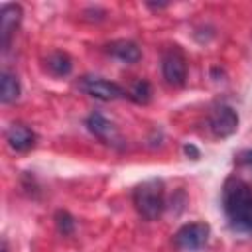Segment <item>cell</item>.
Instances as JSON below:
<instances>
[{
  "mask_svg": "<svg viewBox=\"0 0 252 252\" xmlns=\"http://www.w3.org/2000/svg\"><path fill=\"white\" fill-rule=\"evenodd\" d=\"M18 96H20V83H18V79L12 73L4 71L2 73V81H0V100L4 104H10V102L18 100Z\"/></svg>",
  "mask_w": 252,
  "mask_h": 252,
  "instance_id": "cell-12",
  "label": "cell"
},
{
  "mask_svg": "<svg viewBox=\"0 0 252 252\" xmlns=\"http://www.w3.org/2000/svg\"><path fill=\"white\" fill-rule=\"evenodd\" d=\"M6 142L16 152H28L35 146V134L22 124H12L6 132Z\"/></svg>",
  "mask_w": 252,
  "mask_h": 252,
  "instance_id": "cell-9",
  "label": "cell"
},
{
  "mask_svg": "<svg viewBox=\"0 0 252 252\" xmlns=\"http://www.w3.org/2000/svg\"><path fill=\"white\" fill-rule=\"evenodd\" d=\"M22 6H18V4H4L2 6V22H0V35H2V47L6 49L8 47V43H10V39H12V35H14V32H16V28L20 26V22H22Z\"/></svg>",
  "mask_w": 252,
  "mask_h": 252,
  "instance_id": "cell-7",
  "label": "cell"
},
{
  "mask_svg": "<svg viewBox=\"0 0 252 252\" xmlns=\"http://www.w3.org/2000/svg\"><path fill=\"white\" fill-rule=\"evenodd\" d=\"M222 209L236 230L252 232V185L240 177H228L222 187Z\"/></svg>",
  "mask_w": 252,
  "mask_h": 252,
  "instance_id": "cell-1",
  "label": "cell"
},
{
  "mask_svg": "<svg viewBox=\"0 0 252 252\" xmlns=\"http://www.w3.org/2000/svg\"><path fill=\"white\" fill-rule=\"evenodd\" d=\"M134 207L146 220H156L165 209L163 183L159 179H148L134 189Z\"/></svg>",
  "mask_w": 252,
  "mask_h": 252,
  "instance_id": "cell-2",
  "label": "cell"
},
{
  "mask_svg": "<svg viewBox=\"0 0 252 252\" xmlns=\"http://www.w3.org/2000/svg\"><path fill=\"white\" fill-rule=\"evenodd\" d=\"M87 128L91 134H94L98 140L106 142V144H116L118 142V134L116 128L112 126V122L108 118H104L100 112H93L87 118Z\"/></svg>",
  "mask_w": 252,
  "mask_h": 252,
  "instance_id": "cell-8",
  "label": "cell"
},
{
  "mask_svg": "<svg viewBox=\"0 0 252 252\" xmlns=\"http://www.w3.org/2000/svg\"><path fill=\"white\" fill-rule=\"evenodd\" d=\"M128 98H132V100L138 102V104L150 102V98H152V85H150L148 81H144V79L136 81V83L130 87V91H128Z\"/></svg>",
  "mask_w": 252,
  "mask_h": 252,
  "instance_id": "cell-13",
  "label": "cell"
},
{
  "mask_svg": "<svg viewBox=\"0 0 252 252\" xmlns=\"http://www.w3.org/2000/svg\"><path fill=\"white\" fill-rule=\"evenodd\" d=\"M161 73L167 85L171 87H183L187 79V61L181 49L169 47L161 57Z\"/></svg>",
  "mask_w": 252,
  "mask_h": 252,
  "instance_id": "cell-4",
  "label": "cell"
},
{
  "mask_svg": "<svg viewBox=\"0 0 252 252\" xmlns=\"http://www.w3.org/2000/svg\"><path fill=\"white\" fill-rule=\"evenodd\" d=\"M108 53L114 55L116 59H120L122 63H138L140 57H142V51L140 47L134 43V41H128V39H118V41H112L108 47Z\"/></svg>",
  "mask_w": 252,
  "mask_h": 252,
  "instance_id": "cell-10",
  "label": "cell"
},
{
  "mask_svg": "<svg viewBox=\"0 0 252 252\" xmlns=\"http://www.w3.org/2000/svg\"><path fill=\"white\" fill-rule=\"evenodd\" d=\"M55 224H57V230L65 236L73 234V230H75V219L67 211H57L55 213Z\"/></svg>",
  "mask_w": 252,
  "mask_h": 252,
  "instance_id": "cell-14",
  "label": "cell"
},
{
  "mask_svg": "<svg viewBox=\"0 0 252 252\" xmlns=\"http://www.w3.org/2000/svg\"><path fill=\"white\" fill-rule=\"evenodd\" d=\"M238 128V114L228 104H219L209 114V130L217 138H228Z\"/></svg>",
  "mask_w": 252,
  "mask_h": 252,
  "instance_id": "cell-6",
  "label": "cell"
},
{
  "mask_svg": "<svg viewBox=\"0 0 252 252\" xmlns=\"http://www.w3.org/2000/svg\"><path fill=\"white\" fill-rule=\"evenodd\" d=\"M246 161L252 165V152H248V154H246Z\"/></svg>",
  "mask_w": 252,
  "mask_h": 252,
  "instance_id": "cell-16",
  "label": "cell"
},
{
  "mask_svg": "<svg viewBox=\"0 0 252 252\" xmlns=\"http://www.w3.org/2000/svg\"><path fill=\"white\" fill-rule=\"evenodd\" d=\"M79 89L85 94H89L93 98H98V100H116V98L128 96V93L120 85H116L112 81H106L102 77H91V75L79 79Z\"/></svg>",
  "mask_w": 252,
  "mask_h": 252,
  "instance_id": "cell-3",
  "label": "cell"
},
{
  "mask_svg": "<svg viewBox=\"0 0 252 252\" xmlns=\"http://www.w3.org/2000/svg\"><path fill=\"white\" fill-rule=\"evenodd\" d=\"M2 252H8V246H6V242H2Z\"/></svg>",
  "mask_w": 252,
  "mask_h": 252,
  "instance_id": "cell-17",
  "label": "cell"
},
{
  "mask_svg": "<svg viewBox=\"0 0 252 252\" xmlns=\"http://www.w3.org/2000/svg\"><path fill=\"white\" fill-rule=\"evenodd\" d=\"M183 150H185V154H187V156L191 154V156H193V159H197V158H199V152L195 150V146H185Z\"/></svg>",
  "mask_w": 252,
  "mask_h": 252,
  "instance_id": "cell-15",
  "label": "cell"
},
{
  "mask_svg": "<svg viewBox=\"0 0 252 252\" xmlns=\"http://www.w3.org/2000/svg\"><path fill=\"white\" fill-rule=\"evenodd\" d=\"M45 63H47L49 73L55 75V77H65V75H69L71 69H73L71 57H69L67 53H63V51H53V53H49V57L45 59Z\"/></svg>",
  "mask_w": 252,
  "mask_h": 252,
  "instance_id": "cell-11",
  "label": "cell"
},
{
  "mask_svg": "<svg viewBox=\"0 0 252 252\" xmlns=\"http://www.w3.org/2000/svg\"><path fill=\"white\" fill-rule=\"evenodd\" d=\"M209 238V224L205 222H189L183 224L175 236H173V244L181 250V252H197Z\"/></svg>",
  "mask_w": 252,
  "mask_h": 252,
  "instance_id": "cell-5",
  "label": "cell"
}]
</instances>
